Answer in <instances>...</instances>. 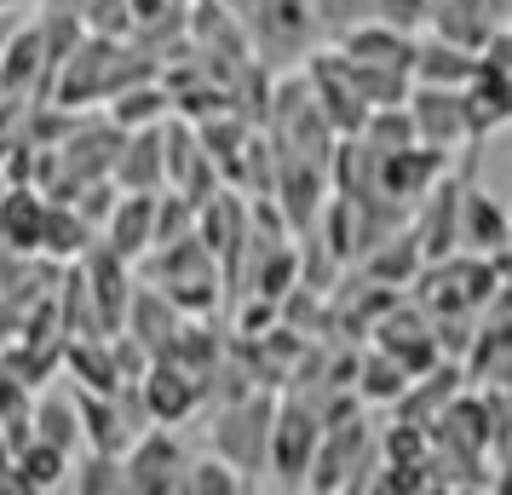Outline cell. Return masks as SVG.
Instances as JSON below:
<instances>
[{"label":"cell","mask_w":512,"mask_h":495,"mask_svg":"<svg viewBox=\"0 0 512 495\" xmlns=\"http://www.w3.org/2000/svg\"><path fill=\"white\" fill-rule=\"evenodd\" d=\"M144 75H156V70H150V64H133V58L116 47V35L98 29V35H81L75 52L58 64V75H52V104L81 110V104H98V98H116L121 87H133Z\"/></svg>","instance_id":"1"},{"label":"cell","mask_w":512,"mask_h":495,"mask_svg":"<svg viewBox=\"0 0 512 495\" xmlns=\"http://www.w3.org/2000/svg\"><path fill=\"white\" fill-rule=\"evenodd\" d=\"M501 288V265L495 254H449V260H432L420 271V306L432 317H478V311L495 300Z\"/></svg>","instance_id":"2"},{"label":"cell","mask_w":512,"mask_h":495,"mask_svg":"<svg viewBox=\"0 0 512 495\" xmlns=\"http://www.w3.org/2000/svg\"><path fill=\"white\" fill-rule=\"evenodd\" d=\"M144 277L162 288L179 311H196V317H208V311H213L219 260H213V248L196 231L179 236V242H156V248L144 254Z\"/></svg>","instance_id":"3"},{"label":"cell","mask_w":512,"mask_h":495,"mask_svg":"<svg viewBox=\"0 0 512 495\" xmlns=\"http://www.w3.org/2000/svg\"><path fill=\"white\" fill-rule=\"evenodd\" d=\"M271 421H277L271 386H254V392H242V398H225V409H219L213 426H208V438L242 478H254V472L271 467Z\"/></svg>","instance_id":"4"},{"label":"cell","mask_w":512,"mask_h":495,"mask_svg":"<svg viewBox=\"0 0 512 495\" xmlns=\"http://www.w3.org/2000/svg\"><path fill=\"white\" fill-rule=\"evenodd\" d=\"M374 461H386L374 426L363 415H340V421L323 426V444H317V461L305 472V484L311 490H369Z\"/></svg>","instance_id":"5"},{"label":"cell","mask_w":512,"mask_h":495,"mask_svg":"<svg viewBox=\"0 0 512 495\" xmlns=\"http://www.w3.org/2000/svg\"><path fill=\"white\" fill-rule=\"evenodd\" d=\"M317 444H323V409L305 392H288L277 403V421H271V472L282 484H305V472L317 461Z\"/></svg>","instance_id":"6"},{"label":"cell","mask_w":512,"mask_h":495,"mask_svg":"<svg viewBox=\"0 0 512 495\" xmlns=\"http://www.w3.org/2000/svg\"><path fill=\"white\" fill-rule=\"evenodd\" d=\"M127 490L133 495H173V490H185V449H179V438H173V426H144L139 438L127 444Z\"/></svg>","instance_id":"7"},{"label":"cell","mask_w":512,"mask_h":495,"mask_svg":"<svg viewBox=\"0 0 512 495\" xmlns=\"http://www.w3.org/2000/svg\"><path fill=\"white\" fill-rule=\"evenodd\" d=\"M305 87H311V98H317V110L328 116V127L334 133H363V121H369V98H363V87H357V75H351L346 52H323V58H311V70H305Z\"/></svg>","instance_id":"8"},{"label":"cell","mask_w":512,"mask_h":495,"mask_svg":"<svg viewBox=\"0 0 512 495\" xmlns=\"http://www.w3.org/2000/svg\"><path fill=\"white\" fill-rule=\"evenodd\" d=\"M144 403H150V421L162 426H179L196 415V403H202V386H208V375H196V369H185L179 357H150V369H144Z\"/></svg>","instance_id":"9"},{"label":"cell","mask_w":512,"mask_h":495,"mask_svg":"<svg viewBox=\"0 0 512 495\" xmlns=\"http://www.w3.org/2000/svg\"><path fill=\"white\" fill-rule=\"evenodd\" d=\"M409 116H415L420 144H438V150L472 144V116H466V93L461 87H415Z\"/></svg>","instance_id":"10"},{"label":"cell","mask_w":512,"mask_h":495,"mask_svg":"<svg viewBox=\"0 0 512 495\" xmlns=\"http://www.w3.org/2000/svg\"><path fill=\"white\" fill-rule=\"evenodd\" d=\"M156 208H162V190H127L116 213L104 219V242L127 260H144L156 248Z\"/></svg>","instance_id":"11"},{"label":"cell","mask_w":512,"mask_h":495,"mask_svg":"<svg viewBox=\"0 0 512 495\" xmlns=\"http://www.w3.org/2000/svg\"><path fill=\"white\" fill-rule=\"evenodd\" d=\"M363 283L374 288H403V283H415L420 271H426V254H420V236L415 225H397L392 236H380L369 254H363Z\"/></svg>","instance_id":"12"},{"label":"cell","mask_w":512,"mask_h":495,"mask_svg":"<svg viewBox=\"0 0 512 495\" xmlns=\"http://www.w3.org/2000/svg\"><path fill=\"white\" fill-rule=\"evenodd\" d=\"M461 248L466 254H501V248H512V213H501V202L489 190H478L472 179L461 190Z\"/></svg>","instance_id":"13"},{"label":"cell","mask_w":512,"mask_h":495,"mask_svg":"<svg viewBox=\"0 0 512 495\" xmlns=\"http://www.w3.org/2000/svg\"><path fill=\"white\" fill-rule=\"evenodd\" d=\"M47 213H52V202L41 190L12 185L0 196V242L18 248V254H41V242H47Z\"/></svg>","instance_id":"14"},{"label":"cell","mask_w":512,"mask_h":495,"mask_svg":"<svg viewBox=\"0 0 512 495\" xmlns=\"http://www.w3.org/2000/svg\"><path fill=\"white\" fill-rule=\"evenodd\" d=\"M415 87H472L478 75H484V52L472 47H455V41H426V47H415Z\"/></svg>","instance_id":"15"},{"label":"cell","mask_w":512,"mask_h":495,"mask_svg":"<svg viewBox=\"0 0 512 495\" xmlns=\"http://www.w3.org/2000/svg\"><path fill=\"white\" fill-rule=\"evenodd\" d=\"M6 455H12V490H18V495L58 490V484H64V472H70V461H75L70 449L47 444V438H35V432H29L24 444H12Z\"/></svg>","instance_id":"16"},{"label":"cell","mask_w":512,"mask_h":495,"mask_svg":"<svg viewBox=\"0 0 512 495\" xmlns=\"http://www.w3.org/2000/svg\"><path fill=\"white\" fill-rule=\"evenodd\" d=\"M116 185L121 190H162L167 185V150H162V133H150V127H139L133 139L116 150Z\"/></svg>","instance_id":"17"},{"label":"cell","mask_w":512,"mask_h":495,"mask_svg":"<svg viewBox=\"0 0 512 495\" xmlns=\"http://www.w3.org/2000/svg\"><path fill=\"white\" fill-rule=\"evenodd\" d=\"M409 380H415V375H409L392 352H380V346H374V352L357 357V380H351V386H357V398H363V403L397 409V398L409 392Z\"/></svg>","instance_id":"18"},{"label":"cell","mask_w":512,"mask_h":495,"mask_svg":"<svg viewBox=\"0 0 512 495\" xmlns=\"http://www.w3.org/2000/svg\"><path fill=\"white\" fill-rule=\"evenodd\" d=\"M64 363H70V375H87V380H75L87 392H116V386H127V375H121V363H116V346H98L93 334H75L70 346H64Z\"/></svg>","instance_id":"19"},{"label":"cell","mask_w":512,"mask_h":495,"mask_svg":"<svg viewBox=\"0 0 512 495\" xmlns=\"http://www.w3.org/2000/svg\"><path fill=\"white\" fill-rule=\"evenodd\" d=\"M35 386L24 375H12L6 363H0V444H24L29 432H35Z\"/></svg>","instance_id":"20"},{"label":"cell","mask_w":512,"mask_h":495,"mask_svg":"<svg viewBox=\"0 0 512 495\" xmlns=\"http://www.w3.org/2000/svg\"><path fill=\"white\" fill-rule=\"evenodd\" d=\"M35 438H47V444H58V449H81L87 444V426H81V403L75 398H35Z\"/></svg>","instance_id":"21"},{"label":"cell","mask_w":512,"mask_h":495,"mask_svg":"<svg viewBox=\"0 0 512 495\" xmlns=\"http://www.w3.org/2000/svg\"><path fill=\"white\" fill-rule=\"evenodd\" d=\"M167 110H173V98L156 87V75H144V81H133V87H121L116 93V127H127V133H139V127H150V121H162Z\"/></svg>","instance_id":"22"},{"label":"cell","mask_w":512,"mask_h":495,"mask_svg":"<svg viewBox=\"0 0 512 495\" xmlns=\"http://www.w3.org/2000/svg\"><path fill=\"white\" fill-rule=\"evenodd\" d=\"M75 490L81 495H127V461L116 449H87L75 467Z\"/></svg>","instance_id":"23"},{"label":"cell","mask_w":512,"mask_h":495,"mask_svg":"<svg viewBox=\"0 0 512 495\" xmlns=\"http://www.w3.org/2000/svg\"><path fill=\"white\" fill-rule=\"evenodd\" d=\"M185 490L190 495H236V490H248V478H242L225 455H208V461H190Z\"/></svg>","instance_id":"24"},{"label":"cell","mask_w":512,"mask_h":495,"mask_svg":"<svg viewBox=\"0 0 512 495\" xmlns=\"http://www.w3.org/2000/svg\"><path fill=\"white\" fill-rule=\"evenodd\" d=\"M374 18L380 24H397V29L432 24V0H374Z\"/></svg>","instance_id":"25"},{"label":"cell","mask_w":512,"mask_h":495,"mask_svg":"<svg viewBox=\"0 0 512 495\" xmlns=\"http://www.w3.org/2000/svg\"><path fill=\"white\" fill-rule=\"evenodd\" d=\"M18 6H29V0H0V18H6V12H18Z\"/></svg>","instance_id":"26"},{"label":"cell","mask_w":512,"mask_h":495,"mask_svg":"<svg viewBox=\"0 0 512 495\" xmlns=\"http://www.w3.org/2000/svg\"><path fill=\"white\" fill-rule=\"evenodd\" d=\"M0 52H6V24H0Z\"/></svg>","instance_id":"27"},{"label":"cell","mask_w":512,"mask_h":495,"mask_svg":"<svg viewBox=\"0 0 512 495\" xmlns=\"http://www.w3.org/2000/svg\"><path fill=\"white\" fill-rule=\"evenodd\" d=\"M507 29H512V24H507Z\"/></svg>","instance_id":"28"}]
</instances>
